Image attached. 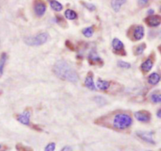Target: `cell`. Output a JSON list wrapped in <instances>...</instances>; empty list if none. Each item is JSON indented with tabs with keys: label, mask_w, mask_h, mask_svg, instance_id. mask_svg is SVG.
I'll return each instance as SVG.
<instances>
[{
	"label": "cell",
	"mask_w": 161,
	"mask_h": 151,
	"mask_svg": "<svg viewBox=\"0 0 161 151\" xmlns=\"http://www.w3.org/2000/svg\"><path fill=\"white\" fill-rule=\"evenodd\" d=\"M53 71L59 79L71 83H76L79 80V75L75 69L65 60H60L55 63Z\"/></svg>",
	"instance_id": "cell-1"
},
{
	"label": "cell",
	"mask_w": 161,
	"mask_h": 151,
	"mask_svg": "<svg viewBox=\"0 0 161 151\" xmlns=\"http://www.w3.org/2000/svg\"><path fill=\"white\" fill-rule=\"evenodd\" d=\"M133 120L129 114L126 113H116L113 116V121L112 125L113 128L117 130H125L131 127L132 124Z\"/></svg>",
	"instance_id": "cell-2"
},
{
	"label": "cell",
	"mask_w": 161,
	"mask_h": 151,
	"mask_svg": "<svg viewBox=\"0 0 161 151\" xmlns=\"http://www.w3.org/2000/svg\"><path fill=\"white\" fill-rule=\"evenodd\" d=\"M49 39V35L47 32H41L36 36H28L24 39V43L28 46H40L47 43Z\"/></svg>",
	"instance_id": "cell-3"
},
{
	"label": "cell",
	"mask_w": 161,
	"mask_h": 151,
	"mask_svg": "<svg viewBox=\"0 0 161 151\" xmlns=\"http://www.w3.org/2000/svg\"><path fill=\"white\" fill-rule=\"evenodd\" d=\"M131 39L135 41L142 39L145 36V28L142 25H137L131 28Z\"/></svg>",
	"instance_id": "cell-4"
},
{
	"label": "cell",
	"mask_w": 161,
	"mask_h": 151,
	"mask_svg": "<svg viewBox=\"0 0 161 151\" xmlns=\"http://www.w3.org/2000/svg\"><path fill=\"white\" fill-rule=\"evenodd\" d=\"M112 47L113 49V52L119 55H126L125 50H124V45L120 39L115 38L112 42Z\"/></svg>",
	"instance_id": "cell-5"
},
{
	"label": "cell",
	"mask_w": 161,
	"mask_h": 151,
	"mask_svg": "<svg viewBox=\"0 0 161 151\" xmlns=\"http://www.w3.org/2000/svg\"><path fill=\"white\" fill-rule=\"evenodd\" d=\"M135 118L140 122H143V123H147L151 119V114L148 111L145 110H141V111H138L135 113Z\"/></svg>",
	"instance_id": "cell-6"
},
{
	"label": "cell",
	"mask_w": 161,
	"mask_h": 151,
	"mask_svg": "<svg viewBox=\"0 0 161 151\" xmlns=\"http://www.w3.org/2000/svg\"><path fill=\"white\" fill-rule=\"evenodd\" d=\"M145 23L150 27H157L161 24V16L150 15L145 18Z\"/></svg>",
	"instance_id": "cell-7"
},
{
	"label": "cell",
	"mask_w": 161,
	"mask_h": 151,
	"mask_svg": "<svg viewBox=\"0 0 161 151\" xmlns=\"http://www.w3.org/2000/svg\"><path fill=\"white\" fill-rule=\"evenodd\" d=\"M88 62L90 65H103V61L97 55L95 50H91L88 55Z\"/></svg>",
	"instance_id": "cell-8"
},
{
	"label": "cell",
	"mask_w": 161,
	"mask_h": 151,
	"mask_svg": "<svg viewBox=\"0 0 161 151\" xmlns=\"http://www.w3.org/2000/svg\"><path fill=\"white\" fill-rule=\"evenodd\" d=\"M137 135L145 142L150 144H155V141L152 138V132L151 131H138Z\"/></svg>",
	"instance_id": "cell-9"
},
{
	"label": "cell",
	"mask_w": 161,
	"mask_h": 151,
	"mask_svg": "<svg viewBox=\"0 0 161 151\" xmlns=\"http://www.w3.org/2000/svg\"><path fill=\"white\" fill-rule=\"evenodd\" d=\"M30 117L31 112L29 110H25L24 113L17 116V120L22 124L29 125L30 124Z\"/></svg>",
	"instance_id": "cell-10"
},
{
	"label": "cell",
	"mask_w": 161,
	"mask_h": 151,
	"mask_svg": "<svg viewBox=\"0 0 161 151\" xmlns=\"http://www.w3.org/2000/svg\"><path fill=\"white\" fill-rule=\"evenodd\" d=\"M85 86L91 91H95L96 86L94 82V75L92 73H89L85 79Z\"/></svg>",
	"instance_id": "cell-11"
},
{
	"label": "cell",
	"mask_w": 161,
	"mask_h": 151,
	"mask_svg": "<svg viewBox=\"0 0 161 151\" xmlns=\"http://www.w3.org/2000/svg\"><path fill=\"white\" fill-rule=\"evenodd\" d=\"M34 10H35V13L38 17H42L43 15H44L46 10H47V6L43 2H38L35 6Z\"/></svg>",
	"instance_id": "cell-12"
},
{
	"label": "cell",
	"mask_w": 161,
	"mask_h": 151,
	"mask_svg": "<svg viewBox=\"0 0 161 151\" xmlns=\"http://www.w3.org/2000/svg\"><path fill=\"white\" fill-rule=\"evenodd\" d=\"M152 66H153V62L151 58H148V59L145 61L142 65H141V69L142 71L145 73H147L152 69Z\"/></svg>",
	"instance_id": "cell-13"
},
{
	"label": "cell",
	"mask_w": 161,
	"mask_h": 151,
	"mask_svg": "<svg viewBox=\"0 0 161 151\" xmlns=\"http://www.w3.org/2000/svg\"><path fill=\"white\" fill-rule=\"evenodd\" d=\"M96 86L101 91H106V90H108L110 88L111 83L109 82V81H106V80L99 79V80H97V83H96Z\"/></svg>",
	"instance_id": "cell-14"
},
{
	"label": "cell",
	"mask_w": 161,
	"mask_h": 151,
	"mask_svg": "<svg viewBox=\"0 0 161 151\" xmlns=\"http://www.w3.org/2000/svg\"><path fill=\"white\" fill-rule=\"evenodd\" d=\"M126 1L127 0H112L111 6H112V8L115 12H118L120 11V8L125 3Z\"/></svg>",
	"instance_id": "cell-15"
},
{
	"label": "cell",
	"mask_w": 161,
	"mask_h": 151,
	"mask_svg": "<svg viewBox=\"0 0 161 151\" xmlns=\"http://www.w3.org/2000/svg\"><path fill=\"white\" fill-rule=\"evenodd\" d=\"M160 80V77L159 75L156 73H153L150 75L148 78V82L151 85H156Z\"/></svg>",
	"instance_id": "cell-16"
},
{
	"label": "cell",
	"mask_w": 161,
	"mask_h": 151,
	"mask_svg": "<svg viewBox=\"0 0 161 151\" xmlns=\"http://www.w3.org/2000/svg\"><path fill=\"white\" fill-rule=\"evenodd\" d=\"M50 6L52 8V9L58 12L61 11L62 9H63V6L56 0H50Z\"/></svg>",
	"instance_id": "cell-17"
},
{
	"label": "cell",
	"mask_w": 161,
	"mask_h": 151,
	"mask_svg": "<svg viewBox=\"0 0 161 151\" xmlns=\"http://www.w3.org/2000/svg\"><path fill=\"white\" fill-rule=\"evenodd\" d=\"M6 59H7V54L6 53H2L1 57H0V75L3 73V69L5 67Z\"/></svg>",
	"instance_id": "cell-18"
},
{
	"label": "cell",
	"mask_w": 161,
	"mask_h": 151,
	"mask_svg": "<svg viewBox=\"0 0 161 151\" xmlns=\"http://www.w3.org/2000/svg\"><path fill=\"white\" fill-rule=\"evenodd\" d=\"M65 16L68 20H75L77 18V13L72 9H67L65 12Z\"/></svg>",
	"instance_id": "cell-19"
},
{
	"label": "cell",
	"mask_w": 161,
	"mask_h": 151,
	"mask_svg": "<svg viewBox=\"0 0 161 151\" xmlns=\"http://www.w3.org/2000/svg\"><path fill=\"white\" fill-rule=\"evenodd\" d=\"M82 32L85 37L90 38V37H91V36H93V34H94V28H93V27L92 26L87 27V28H83Z\"/></svg>",
	"instance_id": "cell-20"
},
{
	"label": "cell",
	"mask_w": 161,
	"mask_h": 151,
	"mask_svg": "<svg viewBox=\"0 0 161 151\" xmlns=\"http://www.w3.org/2000/svg\"><path fill=\"white\" fill-rule=\"evenodd\" d=\"M146 47L145 43H142V44L138 45L135 50V55H141L142 54L143 52H144L145 49Z\"/></svg>",
	"instance_id": "cell-21"
},
{
	"label": "cell",
	"mask_w": 161,
	"mask_h": 151,
	"mask_svg": "<svg viewBox=\"0 0 161 151\" xmlns=\"http://www.w3.org/2000/svg\"><path fill=\"white\" fill-rule=\"evenodd\" d=\"M16 149L18 151H33V149L32 148L28 147V146H24L21 143L17 144L16 146Z\"/></svg>",
	"instance_id": "cell-22"
},
{
	"label": "cell",
	"mask_w": 161,
	"mask_h": 151,
	"mask_svg": "<svg viewBox=\"0 0 161 151\" xmlns=\"http://www.w3.org/2000/svg\"><path fill=\"white\" fill-rule=\"evenodd\" d=\"M118 66L119 67L122 68V69H130V68L131 67V64L128 63V62H124V61H120V62H118Z\"/></svg>",
	"instance_id": "cell-23"
},
{
	"label": "cell",
	"mask_w": 161,
	"mask_h": 151,
	"mask_svg": "<svg viewBox=\"0 0 161 151\" xmlns=\"http://www.w3.org/2000/svg\"><path fill=\"white\" fill-rule=\"evenodd\" d=\"M151 99L154 103H159L161 102V95H158V94H155L152 95Z\"/></svg>",
	"instance_id": "cell-24"
},
{
	"label": "cell",
	"mask_w": 161,
	"mask_h": 151,
	"mask_svg": "<svg viewBox=\"0 0 161 151\" xmlns=\"http://www.w3.org/2000/svg\"><path fill=\"white\" fill-rule=\"evenodd\" d=\"M82 5L85 6L87 9H89L90 11H94L96 9V6H94V4L92 3H87V2H82Z\"/></svg>",
	"instance_id": "cell-25"
},
{
	"label": "cell",
	"mask_w": 161,
	"mask_h": 151,
	"mask_svg": "<svg viewBox=\"0 0 161 151\" xmlns=\"http://www.w3.org/2000/svg\"><path fill=\"white\" fill-rule=\"evenodd\" d=\"M94 100H95L96 102L99 106H103L105 104V99L104 98L101 97V96H97V97L94 98Z\"/></svg>",
	"instance_id": "cell-26"
},
{
	"label": "cell",
	"mask_w": 161,
	"mask_h": 151,
	"mask_svg": "<svg viewBox=\"0 0 161 151\" xmlns=\"http://www.w3.org/2000/svg\"><path fill=\"white\" fill-rule=\"evenodd\" d=\"M55 148H56V145L54 142H51V143H49L48 145L45 147L44 151H54Z\"/></svg>",
	"instance_id": "cell-27"
},
{
	"label": "cell",
	"mask_w": 161,
	"mask_h": 151,
	"mask_svg": "<svg viewBox=\"0 0 161 151\" xmlns=\"http://www.w3.org/2000/svg\"><path fill=\"white\" fill-rule=\"evenodd\" d=\"M56 21H57V22H58L59 24H61V26H63V24H65V22L64 19L62 18V17H61V16H58V17H57Z\"/></svg>",
	"instance_id": "cell-28"
},
{
	"label": "cell",
	"mask_w": 161,
	"mask_h": 151,
	"mask_svg": "<svg viewBox=\"0 0 161 151\" xmlns=\"http://www.w3.org/2000/svg\"><path fill=\"white\" fill-rule=\"evenodd\" d=\"M65 44H66V46H67L68 48H69L70 50H75V47H74V45H73L72 43L69 41V40H67V41L65 42Z\"/></svg>",
	"instance_id": "cell-29"
},
{
	"label": "cell",
	"mask_w": 161,
	"mask_h": 151,
	"mask_svg": "<svg viewBox=\"0 0 161 151\" xmlns=\"http://www.w3.org/2000/svg\"><path fill=\"white\" fill-rule=\"evenodd\" d=\"M149 1V0H138L139 6H145L146 4H148Z\"/></svg>",
	"instance_id": "cell-30"
},
{
	"label": "cell",
	"mask_w": 161,
	"mask_h": 151,
	"mask_svg": "<svg viewBox=\"0 0 161 151\" xmlns=\"http://www.w3.org/2000/svg\"><path fill=\"white\" fill-rule=\"evenodd\" d=\"M61 151H72V148L71 146H65L63 149H62Z\"/></svg>",
	"instance_id": "cell-31"
},
{
	"label": "cell",
	"mask_w": 161,
	"mask_h": 151,
	"mask_svg": "<svg viewBox=\"0 0 161 151\" xmlns=\"http://www.w3.org/2000/svg\"><path fill=\"white\" fill-rule=\"evenodd\" d=\"M156 115H157V117L159 118H161V110H159L157 111V113H156Z\"/></svg>",
	"instance_id": "cell-32"
},
{
	"label": "cell",
	"mask_w": 161,
	"mask_h": 151,
	"mask_svg": "<svg viewBox=\"0 0 161 151\" xmlns=\"http://www.w3.org/2000/svg\"><path fill=\"white\" fill-rule=\"evenodd\" d=\"M148 13L149 15L153 14V13H154V10H153V9H149V11H148Z\"/></svg>",
	"instance_id": "cell-33"
},
{
	"label": "cell",
	"mask_w": 161,
	"mask_h": 151,
	"mask_svg": "<svg viewBox=\"0 0 161 151\" xmlns=\"http://www.w3.org/2000/svg\"><path fill=\"white\" fill-rule=\"evenodd\" d=\"M158 49H159V50H160V53H161V45H160V46H159V47H158Z\"/></svg>",
	"instance_id": "cell-34"
},
{
	"label": "cell",
	"mask_w": 161,
	"mask_h": 151,
	"mask_svg": "<svg viewBox=\"0 0 161 151\" xmlns=\"http://www.w3.org/2000/svg\"><path fill=\"white\" fill-rule=\"evenodd\" d=\"M1 147H2V146H1V145H0V149H1Z\"/></svg>",
	"instance_id": "cell-35"
}]
</instances>
